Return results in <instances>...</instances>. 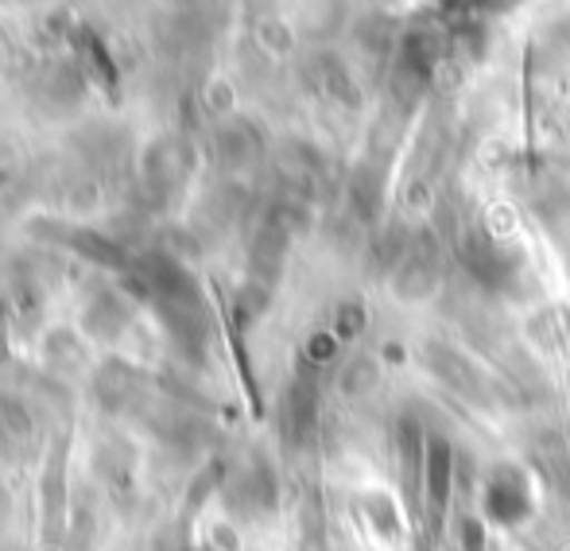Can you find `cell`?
Here are the masks:
<instances>
[{"instance_id": "cell-1", "label": "cell", "mask_w": 570, "mask_h": 551, "mask_svg": "<svg viewBox=\"0 0 570 551\" xmlns=\"http://www.w3.org/2000/svg\"><path fill=\"white\" fill-rule=\"evenodd\" d=\"M485 509L497 524H520L532 513V490H528V478L517 466L493 470L485 485Z\"/></svg>"}, {"instance_id": "cell-2", "label": "cell", "mask_w": 570, "mask_h": 551, "mask_svg": "<svg viewBox=\"0 0 570 551\" xmlns=\"http://www.w3.org/2000/svg\"><path fill=\"white\" fill-rule=\"evenodd\" d=\"M446 485H451V451L446 443H435L428 454V493H431V505H446Z\"/></svg>"}]
</instances>
